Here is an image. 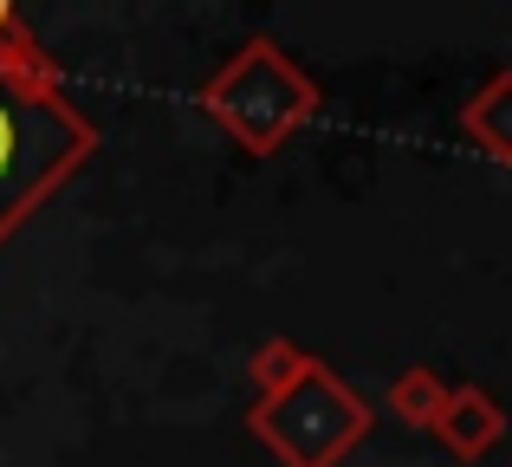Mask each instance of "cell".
<instances>
[{
  "mask_svg": "<svg viewBox=\"0 0 512 467\" xmlns=\"http://www.w3.org/2000/svg\"><path fill=\"white\" fill-rule=\"evenodd\" d=\"M98 156V124L65 91L52 52L0 0V240Z\"/></svg>",
  "mask_w": 512,
  "mask_h": 467,
  "instance_id": "obj_1",
  "label": "cell"
},
{
  "mask_svg": "<svg viewBox=\"0 0 512 467\" xmlns=\"http://www.w3.org/2000/svg\"><path fill=\"white\" fill-rule=\"evenodd\" d=\"M318 85L292 65L279 39H247L221 72L201 85V111L227 130L247 156H273L318 117Z\"/></svg>",
  "mask_w": 512,
  "mask_h": 467,
  "instance_id": "obj_2",
  "label": "cell"
},
{
  "mask_svg": "<svg viewBox=\"0 0 512 467\" xmlns=\"http://www.w3.org/2000/svg\"><path fill=\"white\" fill-rule=\"evenodd\" d=\"M370 422H376L370 403L350 390L325 357H312V370H305L292 390L253 403L247 429L279 467H338L350 448L370 435Z\"/></svg>",
  "mask_w": 512,
  "mask_h": 467,
  "instance_id": "obj_3",
  "label": "cell"
},
{
  "mask_svg": "<svg viewBox=\"0 0 512 467\" xmlns=\"http://www.w3.org/2000/svg\"><path fill=\"white\" fill-rule=\"evenodd\" d=\"M428 435H441V448H448V455L480 461L506 435V416H500V403H493L480 383H461V390H448V409H441V422Z\"/></svg>",
  "mask_w": 512,
  "mask_h": 467,
  "instance_id": "obj_4",
  "label": "cell"
},
{
  "mask_svg": "<svg viewBox=\"0 0 512 467\" xmlns=\"http://www.w3.org/2000/svg\"><path fill=\"white\" fill-rule=\"evenodd\" d=\"M461 137L493 163H512V72H493L474 98L461 104Z\"/></svg>",
  "mask_w": 512,
  "mask_h": 467,
  "instance_id": "obj_5",
  "label": "cell"
},
{
  "mask_svg": "<svg viewBox=\"0 0 512 467\" xmlns=\"http://www.w3.org/2000/svg\"><path fill=\"white\" fill-rule=\"evenodd\" d=\"M448 390L454 383H441L435 370H402L396 383H389V416L396 422H409V429H435L441 422V409H448Z\"/></svg>",
  "mask_w": 512,
  "mask_h": 467,
  "instance_id": "obj_6",
  "label": "cell"
},
{
  "mask_svg": "<svg viewBox=\"0 0 512 467\" xmlns=\"http://www.w3.org/2000/svg\"><path fill=\"white\" fill-rule=\"evenodd\" d=\"M312 370V351H299L292 338H266V344H253V357H247V383H253V403H266V396H279V390H292V383Z\"/></svg>",
  "mask_w": 512,
  "mask_h": 467,
  "instance_id": "obj_7",
  "label": "cell"
}]
</instances>
